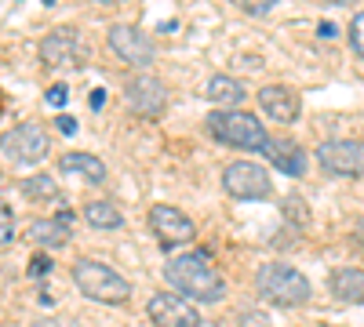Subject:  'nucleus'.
I'll return each instance as SVG.
<instances>
[{
    "label": "nucleus",
    "mask_w": 364,
    "mask_h": 327,
    "mask_svg": "<svg viewBox=\"0 0 364 327\" xmlns=\"http://www.w3.org/2000/svg\"><path fill=\"white\" fill-rule=\"evenodd\" d=\"M223 186H226V193L237 196V200H262V196H269V189H273L269 174H266L259 164H252V160L230 164V167L223 171Z\"/></svg>",
    "instance_id": "6"
},
{
    "label": "nucleus",
    "mask_w": 364,
    "mask_h": 327,
    "mask_svg": "<svg viewBox=\"0 0 364 327\" xmlns=\"http://www.w3.org/2000/svg\"><path fill=\"white\" fill-rule=\"evenodd\" d=\"M248 11H252V15H259V11L266 15V11H269V4H248Z\"/></svg>",
    "instance_id": "29"
},
{
    "label": "nucleus",
    "mask_w": 364,
    "mask_h": 327,
    "mask_svg": "<svg viewBox=\"0 0 364 327\" xmlns=\"http://www.w3.org/2000/svg\"><path fill=\"white\" fill-rule=\"evenodd\" d=\"M84 218H87L91 226H99V229H117L120 222H124V218H120V211H117V207H113L109 200H95V204H87V207H84Z\"/></svg>",
    "instance_id": "19"
},
{
    "label": "nucleus",
    "mask_w": 364,
    "mask_h": 327,
    "mask_svg": "<svg viewBox=\"0 0 364 327\" xmlns=\"http://www.w3.org/2000/svg\"><path fill=\"white\" fill-rule=\"evenodd\" d=\"M255 287H259L262 299L273 302V306H302L310 299V280L302 277L299 270H291V265H284V262L262 265L259 277H255Z\"/></svg>",
    "instance_id": "3"
},
{
    "label": "nucleus",
    "mask_w": 364,
    "mask_h": 327,
    "mask_svg": "<svg viewBox=\"0 0 364 327\" xmlns=\"http://www.w3.org/2000/svg\"><path fill=\"white\" fill-rule=\"evenodd\" d=\"M124 99L139 116H161L168 109V87L154 73H135L124 87Z\"/></svg>",
    "instance_id": "8"
},
{
    "label": "nucleus",
    "mask_w": 364,
    "mask_h": 327,
    "mask_svg": "<svg viewBox=\"0 0 364 327\" xmlns=\"http://www.w3.org/2000/svg\"><path fill=\"white\" fill-rule=\"evenodd\" d=\"M70 222H73L70 211H63L58 218H37V222H29L26 236L41 248H63L70 240Z\"/></svg>",
    "instance_id": "15"
},
{
    "label": "nucleus",
    "mask_w": 364,
    "mask_h": 327,
    "mask_svg": "<svg viewBox=\"0 0 364 327\" xmlns=\"http://www.w3.org/2000/svg\"><path fill=\"white\" fill-rule=\"evenodd\" d=\"M262 153H266V160L277 167V171H284V174H302L306 171V153L299 150V145L291 142V138H266V145H262Z\"/></svg>",
    "instance_id": "14"
},
{
    "label": "nucleus",
    "mask_w": 364,
    "mask_h": 327,
    "mask_svg": "<svg viewBox=\"0 0 364 327\" xmlns=\"http://www.w3.org/2000/svg\"><path fill=\"white\" fill-rule=\"evenodd\" d=\"M109 48L124 58L128 66L146 70L149 62H154V40H149L139 26H113L109 29Z\"/></svg>",
    "instance_id": "10"
},
{
    "label": "nucleus",
    "mask_w": 364,
    "mask_h": 327,
    "mask_svg": "<svg viewBox=\"0 0 364 327\" xmlns=\"http://www.w3.org/2000/svg\"><path fill=\"white\" fill-rule=\"evenodd\" d=\"M58 171L63 174H80L87 178V182H106V164L99 157H91V153H66L63 160H58Z\"/></svg>",
    "instance_id": "16"
},
{
    "label": "nucleus",
    "mask_w": 364,
    "mask_h": 327,
    "mask_svg": "<svg viewBox=\"0 0 364 327\" xmlns=\"http://www.w3.org/2000/svg\"><path fill=\"white\" fill-rule=\"evenodd\" d=\"M77 55H80V40L73 29H55L41 40V58L48 66H77Z\"/></svg>",
    "instance_id": "13"
},
{
    "label": "nucleus",
    "mask_w": 364,
    "mask_h": 327,
    "mask_svg": "<svg viewBox=\"0 0 364 327\" xmlns=\"http://www.w3.org/2000/svg\"><path fill=\"white\" fill-rule=\"evenodd\" d=\"M331 294H336L339 302H364V273L350 270V265L336 270L331 273Z\"/></svg>",
    "instance_id": "18"
},
{
    "label": "nucleus",
    "mask_w": 364,
    "mask_h": 327,
    "mask_svg": "<svg viewBox=\"0 0 364 327\" xmlns=\"http://www.w3.org/2000/svg\"><path fill=\"white\" fill-rule=\"evenodd\" d=\"M146 309L157 327H204L197 306L190 299H182V294H154Z\"/></svg>",
    "instance_id": "9"
},
{
    "label": "nucleus",
    "mask_w": 364,
    "mask_h": 327,
    "mask_svg": "<svg viewBox=\"0 0 364 327\" xmlns=\"http://www.w3.org/2000/svg\"><path fill=\"white\" fill-rule=\"evenodd\" d=\"M22 193L29 200H55L58 196V178L55 174H33L22 182Z\"/></svg>",
    "instance_id": "20"
},
{
    "label": "nucleus",
    "mask_w": 364,
    "mask_h": 327,
    "mask_svg": "<svg viewBox=\"0 0 364 327\" xmlns=\"http://www.w3.org/2000/svg\"><path fill=\"white\" fill-rule=\"evenodd\" d=\"M102 106H106V92L95 87V95H91V109H102Z\"/></svg>",
    "instance_id": "26"
},
{
    "label": "nucleus",
    "mask_w": 364,
    "mask_h": 327,
    "mask_svg": "<svg viewBox=\"0 0 364 327\" xmlns=\"http://www.w3.org/2000/svg\"><path fill=\"white\" fill-rule=\"evenodd\" d=\"M168 284L182 294V299H197V302H223L226 294V280L223 273L211 265V258L204 251H190L178 255L164 265Z\"/></svg>",
    "instance_id": "1"
},
{
    "label": "nucleus",
    "mask_w": 364,
    "mask_h": 327,
    "mask_svg": "<svg viewBox=\"0 0 364 327\" xmlns=\"http://www.w3.org/2000/svg\"><path fill=\"white\" fill-rule=\"evenodd\" d=\"M208 131L215 135L226 145H237V150H262L266 145V128L262 121H255L252 113H240V109H215L208 113Z\"/></svg>",
    "instance_id": "4"
},
{
    "label": "nucleus",
    "mask_w": 364,
    "mask_h": 327,
    "mask_svg": "<svg viewBox=\"0 0 364 327\" xmlns=\"http://www.w3.org/2000/svg\"><path fill=\"white\" fill-rule=\"evenodd\" d=\"M259 106H262V113L269 116V121H277V124H295L299 109H302L299 92H291V87H284V84L262 87V92H259Z\"/></svg>",
    "instance_id": "12"
},
{
    "label": "nucleus",
    "mask_w": 364,
    "mask_h": 327,
    "mask_svg": "<svg viewBox=\"0 0 364 327\" xmlns=\"http://www.w3.org/2000/svg\"><path fill=\"white\" fill-rule=\"evenodd\" d=\"M336 33H339V29L331 26V22H324V26H321V37H336Z\"/></svg>",
    "instance_id": "28"
},
{
    "label": "nucleus",
    "mask_w": 364,
    "mask_h": 327,
    "mask_svg": "<svg viewBox=\"0 0 364 327\" xmlns=\"http://www.w3.org/2000/svg\"><path fill=\"white\" fill-rule=\"evenodd\" d=\"M58 131H63V135H77V121H73V116H58Z\"/></svg>",
    "instance_id": "25"
},
{
    "label": "nucleus",
    "mask_w": 364,
    "mask_h": 327,
    "mask_svg": "<svg viewBox=\"0 0 364 327\" xmlns=\"http://www.w3.org/2000/svg\"><path fill=\"white\" fill-rule=\"evenodd\" d=\"M37 327H77L73 320H41Z\"/></svg>",
    "instance_id": "27"
},
{
    "label": "nucleus",
    "mask_w": 364,
    "mask_h": 327,
    "mask_svg": "<svg viewBox=\"0 0 364 327\" xmlns=\"http://www.w3.org/2000/svg\"><path fill=\"white\" fill-rule=\"evenodd\" d=\"M15 240V222H11V211L0 204V244H11Z\"/></svg>",
    "instance_id": "22"
},
{
    "label": "nucleus",
    "mask_w": 364,
    "mask_h": 327,
    "mask_svg": "<svg viewBox=\"0 0 364 327\" xmlns=\"http://www.w3.org/2000/svg\"><path fill=\"white\" fill-rule=\"evenodd\" d=\"M204 95H208V102H215V106H226V109H233V106H240V102H245V87H240L233 77H226V73H215V77L208 80Z\"/></svg>",
    "instance_id": "17"
},
{
    "label": "nucleus",
    "mask_w": 364,
    "mask_h": 327,
    "mask_svg": "<svg viewBox=\"0 0 364 327\" xmlns=\"http://www.w3.org/2000/svg\"><path fill=\"white\" fill-rule=\"evenodd\" d=\"M357 244H360V248H364V222H360V226H357Z\"/></svg>",
    "instance_id": "30"
},
{
    "label": "nucleus",
    "mask_w": 364,
    "mask_h": 327,
    "mask_svg": "<svg viewBox=\"0 0 364 327\" xmlns=\"http://www.w3.org/2000/svg\"><path fill=\"white\" fill-rule=\"evenodd\" d=\"M0 153L15 164H41L51 153V138L41 124H18L8 135H0Z\"/></svg>",
    "instance_id": "5"
},
{
    "label": "nucleus",
    "mask_w": 364,
    "mask_h": 327,
    "mask_svg": "<svg viewBox=\"0 0 364 327\" xmlns=\"http://www.w3.org/2000/svg\"><path fill=\"white\" fill-rule=\"evenodd\" d=\"M73 284L80 287V294H87L91 302H102V306H124L132 299V284L117 270H109L106 262H95V258H80L73 265Z\"/></svg>",
    "instance_id": "2"
},
{
    "label": "nucleus",
    "mask_w": 364,
    "mask_h": 327,
    "mask_svg": "<svg viewBox=\"0 0 364 327\" xmlns=\"http://www.w3.org/2000/svg\"><path fill=\"white\" fill-rule=\"evenodd\" d=\"M48 106H66V99H70V87L66 84H55V87H48Z\"/></svg>",
    "instance_id": "24"
},
{
    "label": "nucleus",
    "mask_w": 364,
    "mask_h": 327,
    "mask_svg": "<svg viewBox=\"0 0 364 327\" xmlns=\"http://www.w3.org/2000/svg\"><path fill=\"white\" fill-rule=\"evenodd\" d=\"M350 44H353V51L364 58V11L350 22Z\"/></svg>",
    "instance_id": "21"
},
{
    "label": "nucleus",
    "mask_w": 364,
    "mask_h": 327,
    "mask_svg": "<svg viewBox=\"0 0 364 327\" xmlns=\"http://www.w3.org/2000/svg\"><path fill=\"white\" fill-rule=\"evenodd\" d=\"M149 226H154V233L164 244H190L197 236V226L171 204H157L154 211H149Z\"/></svg>",
    "instance_id": "11"
},
{
    "label": "nucleus",
    "mask_w": 364,
    "mask_h": 327,
    "mask_svg": "<svg viewBox=\"0 0 364 327\" xmlns=\"http://www.w3.org/2000/svg\"><path fill=\"white\" fill-rule=\"evenodd\" d=\"M317 160L331 174H364V142L353 138H331L317 145Z\"/></svg>",
    "instance_id": "7"
},
{
    "label": "nucleus",
    "mask_w": 364,
    "mask_h": 327,
    "mask_svg": "<svg viewBox=\"0 0 364 327\" xmlns=\"http://www.w3.org/2000/svg\"><path fill=\"white\" fill-rule=\"evenodd\" d=\"M48 273H51V258L48 255H33V258H29V277H33V280H41Z\"/></svg>",
    "instance_id": "23"
}]
</instances>
